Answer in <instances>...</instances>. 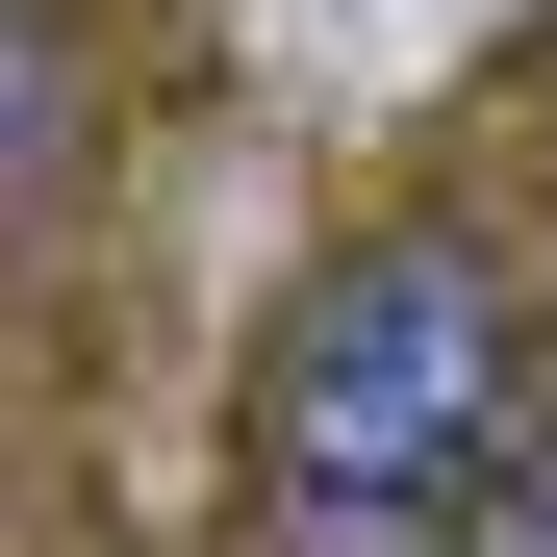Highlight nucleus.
<instances>
[{
    "label": "nucleus",
    "mask_w": 557,
    "mask_h": 557,
    "mask_svg": "<svg viewBox=\"0 0 557 557\" xmlns=\"http://www.w3.org/2000/svg\"><path fill=\"white\" fill-rule=\"evenodd\" d=\"M253 507L305 557H431L456 507H507V253L381 228L330 253L253 355Z\"/></svg>",
    "instance_id": "f257e3e1"
},
{
    "label": "nucleus",
    "mask_w": 557,
    "mask_h": 557,
    "mask_svg": "<svg viewBox=\"0 0 557 557\" xmlns=\"http://www.w3.org/2000/svg\"><path fill=\"white\" fill-rule=\"evenodd\" d=\"M482 557H557V507H507V532H482Z\"/></svg>",
    "instance_id": "f03ea898"
}]
</instances>
